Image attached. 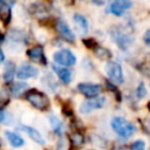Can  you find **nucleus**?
Returning <instances> with one entry per match:
<instances>
[{"instance_id":"f257e3e1","label":"nucleus","mask_w":150,"mask_h":150,"mask_svg":"<svg viewBox=\"0 0 150 150\" xmlns=\"http://www.w3.org/2000/svg\"><path fill=\"white\" fill-rule=\"evenodd\" d=\"M111 128L121 137H130L135 132V127L123 117H114L111 120Z\"/></svg>"},{"instance_id":"f03ea898","label":"nucleus","mask_w":150,"mask_h":150,"mask_svg":"<svg viewBox=\"0 0 150 150\" xmlns=\"http://www.w3.org/2000/svg\"><path fill=\"white\" fill-rule=\"evenodd\" d=\"M26 100L39 110H46L49 107V98L47 97V95L35 89L29 90L26 94Z\"/></svg>"},{"instance_id":"7ed1b4c3","label":"nucleus","mask_w":150,"mask_h":150,"mask_svg":"<svg viewBox=\"0 0 150 150\" xmlns=\"http://www.w3.org/2000/svg\"><path fill=\"white\" fill-rule=\"evenodd\" d=\"M105 71L108 74V76L110 77V80L115 83H123L124 77H123V70L121 68V66L115 62V61H108L105 63Z\"/></svg>"},{"instance_id":"20e7f679","label":"nucleus","mask_w":150,"mask_h":150,"mask_svg":"<svg viewBox=\"0 0 150 150\" xmlns=\"http://www.w3.org/2000/svg\"><path fill=\"white\" fill-rule=\"evenodd\" d=\"M54 61L61 66H73L76 62L75 55L69 49H61L54 54Z\"/></svg>"},{"instance_id":"39448f33","label":"nucleus","mask_w":150,"mask_h":150,"mask_svg":"<svg viewBox=\"0 0 150 150\" xmlns=\"http://www.w3.org/2000/svg\"><path fill=\"white\" fill-rule=\"evenodd\" d=\"M77 90L84 95L88 98H94L97 97V95L101 93L102 88L100 84H94V83H80L77 86Z\"/></svg>"},{"instance_id":"423d86ee","label":"nucleus","mask_w":150,"mask_h":150,"mask_svg":"<svg viewBox=\"0 0 150 150\" xmlns=\"http://www.w3.org/2000/svg\"><path fill=\"white\" fill-rule=\"evenodd\" d=\"M105 103V98L104 97H94V98H90L86 102H83L81 105H80V111L82 114H88L95 109H100L104 105Z\"/></svg>"},{"instance_id":"0eeeda50","label":"nucleus","mask_w":150,"mask_h":150,"mask_svg":"<svg viewBox=\"0 0 150 150\" xmlns=\"http://www.w3.org/2000/svg\"><path fill=\"white\" fill-rule=\"evenodd\" d=\"M55 27L56 30L59 32V34L61 35V38L63 40H66L67 42H74L75 41V35L71 32V29L69 28V26L62 20V19H57L55 22Z\"/></svg>"},{"instance_id":"6e6552de","label":"nucleus","mask_w":150,"mask_h":150,"mask_svg":"<svg viewBox=\"0 0 150 150\" xmlns=\"http://www.w3.org/2000/svg\"><path fill=\"white\" fill-rule=\"evenodd\" d=\"M111 39L115 41V43L123 50L128 49V47L131 45L132 42V38L125 33H122L120 30H115L111 32Z\"/></svg>"},{"instance_id":"1a4fd4ad","label":"nucleus","mask_w":150,"mask_h":150,"mask_svg":"<svg viewBox=\"0 0 150 150\" xmlns=\"http://www.w3.org/2000/svg\"><path fill=\"white\" fill-rule=\"evenodd\" d=\"M27 56L33 60L34 62H39V63H42V64H47V59L45 56V52H43V48L41 46H35V47H32L27 50Z\"/></svg>"},{"instance_id":"9d476101","label":"nucleus","mask_w":150,"mask_h":150,"mask_svg":"<svg viewBox=\"0 0 150 150\" xmlns=\"http://www.w3.org/2000/svg\"><path fill=\"white\" fill-rule=\"evenodd\" d=\"M38 74H39V70H38L36 67H34L32 64H28V63H25L19 68V70L16 73V76L20 80H26V79L35 77Z\"/></svg>"},{"instance_id":"9b49d317","label":"nucleus","mask_w":150,"mask_h":150,"mask_svg":"<svg viewBox=\"0 0 150 150\" xmlns=\"http://www.w3.org/2000/svg\"><path fill=\"white\" fill-rule=\"evenodd\" d=\"M130 7H131L130 0H115L110 5L109 9H110V13H112L114 15H122Z\"/></svg>"},{"instance_id":"f8f14e48","label":"nucleus","mask_w":150,"mask_h":150,"mask_svg":"<svg viewBox=\"0 0 150 150\" xmlns=\"http://www.w3.org/2000/svg\"><path fill=\"white\" fill-rule=\"evenodd\" d=\"M20 129L22 130V131H25L34 142H36L38 144H41V145H43L45 144V138H43V136L36 130V129H34L33 127H28V125H21L20 127Z\"/></svg>"},{"instance_id":"ddd939ff","label":"nucleus","mask_w":150,"mask_h":150,"mask_svg":"<svg viewBox=\"0 0 150 150\" xmlns=\"http://www.w3.org/2000/svg\"><path fill=\"white\" fill-rule=\"evenodd\" d=\"M53 69H54V71L56 73V75L59 76V79H60L63 83L68 84V83L71 81V71H70L68 68H66V67H63V68L53 67Z\"/></svg>"},{"instance_id":"4468645a","label":"nucleus","mask_w":150,"mask_h":150,"mask_svg":"<svg viewBox=\"0 0 150 150\" xmlns=\"http://www.w3.org/2000/svg\"><path fill=\"white\" fill-rule=\"evenodd\" d=\"M5 135H6L7 139H8V142L11 143V145L14 146V148H21V146L25 144V141H23L19 135L14 134L13 131H8V130H7V131L5 132Z\"/></svg>"},{"instance_id":"2eb2a0df","label":"nucleus","mask_w":150,"mask_h":150,"mask_svg":"<svg viewBox=\"0 0 150 150\" xmlns=\"http://www.w3.org/2000/svg\"><path fill=\"white\" fill-rule=\"evenodd\" d=\"M0 19L5 25L11 21V8L4 0H0Z\"/></svg>"},{"instance_id":"dca6fc26","label":"nucleus","mask_w":150,"mask_h":150,"mask_svg":"<svg viewBox=\"0 0 150 150\" xmlns=\"http://www.w3.org/2000/svg\"><path fill=\"white\" fill-rule=\"evenodd\" d=\"M14 73H15V64L12 61H7L5 64V70H4V80L6 82L12 81Z\"/></svg>"},{"instance_id":"f3484780","label":"nucleus","mask_w":150,"mask_h":150,"mask_svg":"<svg viewBox=\"0 0 150 150\" xmlns=\"http://www.w3.org/2000/svg\"><path fill=\"white\" fill-rule=\"evenodd\" d=\"M74 22L80 27V29H81V32L82 33H87L88 32V21H87V19L83 16V15H81V14H75L74 15Z\"/></svg>"},{"instance_id":"a211bd4d","label":"nucleus","mask_w":150,"mask_h":150,"mask_svg":"<svg viewBox=\"0 0 150 150\" xmlns=\"http://www.w3.org/2000/svg\"><path fill=\"white\" fill-rule=\"evenodd\" d=\"M28 89V84L27 83H21V82H18V83H14L12 86V94L18 97L20 95H22L25 91H27Z\"/></svg>"},{"instance_id":"6ab92c4d","label":"nucleus","mask_w":150,"mask_h":150,"mask_svg":"<svg viewBox=\"0 0 150 150\" xmlns=\"http://www.w3.org/2000/svg\"><path fill=\"white\" fill-rule=\"evenodd\" d=\"M49 122H50V125H52L53 130H54L56 134L61 135L62 131H63V124H62V122H61L57 117H55V116H50V117H49Z\"/></svg>"},{"instance_id":"aec40b11","label":"nucleus","mask_w":150,"mask_h":150,"mask_svg":"<svg viewBox=\"0 0 150 150\" xmlns=\"http://www.w3.org/2000/svg\"><path fill=\"white\" fill-rule=\"evenodd\" d=\"M70 142H71V144H73L74 146L80 148V146H82L83 143H84V136H83L81 132L75 131V132L71 134V136H70Z\"/></svg>"},{"instance_id":"412c9836","label":"nucleus","mask_w":150,"mask_h":150,"mask_svg":"<svg viewBox=\"0 0 150 150\" xmlns=\"http://www.w3.org/2000/svg\"><path fill=\"white\" fill-rule=\"evenodd\" d=\"M94 52H95V54H96L100 59H109V57L111 56V53H110L107 48L101 47V46H97V47L94 49Z\"/></svg>"},{"instance_id":"4be33fe9","label":"nucleus","mask_w":150,"mask_h":150,"mask_svg":"<svg viewBox=\"0 0 150 150\" xmlns=\"http://www.w3.org/2000/svg\"><path fill=\"white\" fill-rule=\"evenodd\" d=\"M12 122H13V117H12V115H11L8 111H4V110H1V111H0V123L8 125V124H11Z\"/></svg>"},{"instance_id":"5701e85b","label":"nucleus","mask_w":150,"mask_h":150,"mask_svg":"<svg viewBox=\"0 0 150 150\" xmlns=\"http://www.w3.org/2000/svg\"><path fill=\"white\" fill-rule=\"evenodd\" d=\"M130 150H145V143L142 139H137L131 144Z\"/></svg>"},{"instance_id":"b1692460","label":"nucleus","mask_w":150,"mask_h":150,"mask_svg":"<svg viewBox=\"0 0 150 150\" xmlns=\"http://www.w3.org/2000/svg\"><path fill=\"white\" fill-rule=\"evenodd\" d=\"M82 42L84 43V46H86L87 48L93 49V50H94V49H95V48L98 46L94 39H83V40H82Z\"/></svg>"},{"instance_id":"393cba45","label":"nucleus","mask_w":150,"mask_h":150,"mask_svg":"<svg viewBox=\"0 0 150 150\" xmlns=\"http://www.w3.org/2000/svg\"><path fill=\"white\" fill-rule=\"evenodd\" d=\"M136 94H137V97L138 98H143L146 95V89H145V86H144L143 82L139 83V86H138V88L136 90Z\"/></svg>"},{"instance_id":"a878e982","label":"nucleus","mask_w":150,"mask_h":150,"mask_svg":"<svg viewBox=\"0 0 150 150\" xmlns=\"http://www.w3.org/2000/svg\"><path fill=\"white\" fill-rule=\"evenodd\" d=\"M105 83H107V87H108V88H109L111 91H114V93H115L117 101H120V100H121V94H120V90H118V89L115 87V84H112V82H110V81H107Z\"/></svg>"},{"instance_id":"bb28decb","label":"nucleus","mask_w":150,"mask_h":150,"mask_svg":"<svg viewBox=\"0 0 150 150\" xmlns=\"http://www.w3.org/2000/svg\"><path fill=\"white\" fill-rule=\"evenodd\" d=\"M7 102H8V96L5 93L0 91V109L4 108L7 104Z\"/></svg>"},{"instance_id":"cd10ccee","label":"nucleus","mask_w":150,"mask_h":150,"mask_svg":"<svg viewBox=\"0 0 150 150\" xmlns=\"http://www.w3.org/2000/svg\"><path fill=\"white\" fill-rule=\"evenodd\" d=\"M143 40H144L145 45H146L148 47H150V29H148V30L144 33V35H143Z\"/></svg>"},{"instance_id":"c85d7f7f","label":"nucleus","mask_w":150,"mask_h":150,"mask_svg":"<svg viewBox=\"0 0 150 150\" xmlns=\"http://www.w3.org/2000/svg\"><path fill=\"white\" fill-rule=\"evenodd\" d=\"M104 1H105V0H93V2L96 4V5H103Z\"/></svg>"},{"instance_id":"c756f323","label":"nucleus","mask_w":150,"mask_h":150,"mask_svg":"<svg viewBox=\"0 0 150 150\" xmlns=\"http://www.w3.org/2000/svg\"><path fill=\"white\" fill-rule=\"evenodd\" d=\"M4 59H5V56H4V53H2V50L0 49V62H2V61H4Z\"/></svg>"},{"instance_id":"7c9ffc66","label":"nucleus","mask_w":150,"mask_h":150,"mask_svg":"<svg viewBox=\"0 0 150 150\" xmlns=\"http://www.w3.org/2000/svg\"><path fill=\"white\" fill-rule=\"evenodd\" d=\"M114 150H125L124 148H116V149H114Z\"/></svg>"},{"instance_id":"2f4dec72","label":"nucleus","mask_w":150,"mask_h":150,"mask_svg":"<svg viewBox=\"0 0 150 150\" xmlns=\"http://www.w3.org/2000/svg\"><path fill=\"white\" fill-rule=\"evenodd\" d=\"M149 124H150V120H149Z\"/></svg>"},{"instance_id":"473e14b6","label":"nucleus","mask_w":150,"mask_h":150,"mask_svg":"<svg viewBox=\"0 0 150 150\" xmlns=\"http://www.w3.org/2000/svg\"><path fill=\"white\" fill-rule=\"evenodd\" d=\"M87 150H91V149H87Z\"/></svg>"}]
</instances>
